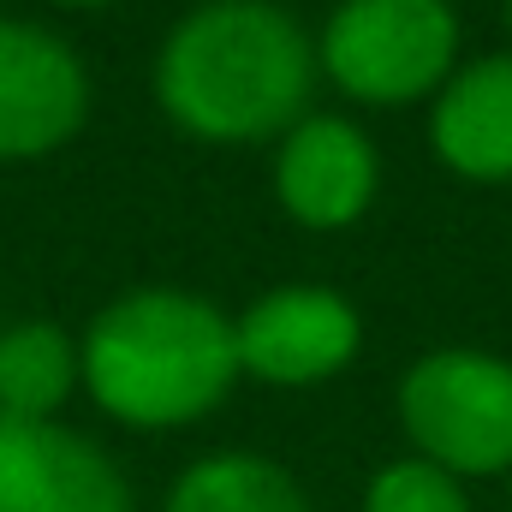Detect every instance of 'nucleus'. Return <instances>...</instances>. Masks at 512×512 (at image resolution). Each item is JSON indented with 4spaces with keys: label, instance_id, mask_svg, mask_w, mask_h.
Instances as JSON below:
<instances>
[{
    "label": "nucleus",
    "instance_id": "1",
    "mask_svg": "<svg viewBox=\"0 0 512 512\" xmlns=\"http://www.w3.org/2000/svg\"><path fill=\"white\" fill-rule=\"evenodd\" d=\"M316 60L292 12L268 0H209L173 24L155 60L161 108L197 137L245 143L304 114Z\"/></svg>",
    "mask_w": 512,
    "mask_h": 512
},
{
    "label": "nucleus",
    "instance_id": "2",
    "mask_svg": "<svg viewBox=\"0 0 512 512\" xmlns=\"http://www.w3.org/2000/svg\"><path fill=\"white\" fill-rule=\"evenodd\" d=\"M78 376L90 399L131 429L191 423L215 411L239 376L233 322L197 292L143 286L90 322L78 346Z\"/></svg>",
    "mask_w": 512,
    "mask_h": 512
},
{
    "label": "nucleus",
    "instance_id": "3",
    "mask_svg": "<svg viewBox=\"0 0 512 512\" xmlns=\"http://www.w3.org/2000/svg\"><path fill=\"white\" fill-rule=\"evenodd\" d=\"M405 435L447 477H495L512 465V364L489 352H429L399 387Z\"/></svg>",
    "mask_w": 512,
    "mask_h": 512
},
{
    "label": "nucleus",
    "instance_id": "4",
    "mask_svg": "<svg viewBox=\"0 0 512 512\" xmlns=\"http://www.w3.org/2000/svg\"><path fill=\"white\" fill-rule=\"evenodd\" d=\"M459 24L447 0H346L328 18L322 66L358 102H417L453 66Z\"/></svg>",
    "mask_w": 512,
    "mask_h": 512
},
{
    "label": "nucleus",
    "instance_id": "5",
    "mask_svg": "<svg viewBox=\"0 0 512 512\" xmlns=\"http://www.w3.org/2000/svg\"><path fill=\"white\" fill-rule=\"evenodd\" d=\"M90 114L84 60L42 24L0 18V161L60 149Z\"/></svg>",
    "mask_w": 512,
    "mask_h": 512
},
{
    "label": "nucleus",
    "instance_id": "6",
    "mask_svg": "<svg viewBox=\"0 0 512 512\" xmlns=\"http://www.w3.org/2000/svg\"><path fill=\"white\" fill-rule=\"evenodd\" d=\"M0 512H131V495L78 429L0 411Z\"/></svg>",
    "mask_w": 512,
    "mask_h": 512
},
{
    "label": "nucleus",
    "instance_id": "7",
    "mask_svg": "<svg viewBox=\"0 0 512 512\" xmlns=\"http://www.w3.org/2000/svg\"><path fill=\"white\" fill-rule=\"evenodd\" d=\"M233 346H239V370L280 387H310L352 364L358 310L328 286H280L239 316Z\"/></svg>",
    "mask_w": 512,
    "mask_h": 512
},
{
    "label": "nucleus",
    "instance_id": "8",
    "mask_svg": "<svg viewBox=\"0 0 512 512\" xmlns=\"http://www.w3.org/2000/svg\"><path fill=\"white\" fill-rule=\"evenodd\" d=\"M280 203L292 209V221L304 227H352L370 197H376V149L370 137L346 120H298L280 143V167H274Z\"/></svg>",
    "mask_w": 512,
    "mask_h": 512
},
{
    "label": "nucleus",
    "instance_id": "9",
    "mask_svg": "<svg viewBox=\"0 0 512 512\" xmlns=\"http://www.w3.org/2000/svg\"><path fill=\"white\" fill-rule=\"evenodd\" d=\"M435 149L465 179H512V54L471 60L435 102Z\"/></svg>",
    "mask_w": 512,
    "mask_h": 512
},
{
    "label": "nucleus",
    "instance_id": "10",
    "mask_svg": "<svg viewBox=\"0 0 512 512\" xmlns=\"http://www.w3.org/2000/svg\"><path fill=\"white\" fill-rule=\"evenodd\" d=\"M78 376V346L54 322H18L0 334V411L54 423V411L72 399Z\"/></svg>",
    "mask_w": 512,
    "mask_h": 512
},
{
    "label": "nucleus",
    "instance_id": "11",
    "mask_svg": "<svg viewBox=\"0 0 512 512\" xmlns=\"http://www.w3.org/2000/svg\"><path fill=\"white\" fill-rule=\"evenodd\" d=\"M167 512H310V507H304L298 483L280 465L251 459V453H227V459L191 465L173 483Z\"/></svg>",
    "mask_w": 512,
    "mask_h": 512
},
{
    "label": "nucleus",
    "instance_id": "12",
    "mask_svg": "<svg viewBox=\"0 0 512 512\" xmlns=\"http://www.w3.org/2000/svg\"><path fill=\"white\" fill-rule=\"evenodd\" d=\"M364 512H471L459 495V477H447L429 459H399L370 483Z\"/></svg>",
    "mask_w": 512,
    "mask_h": 512
},
{
    "label": "nucleus",
    "instance_id": "13",
    "mask_svg": "<svg viewBox=\"0 0 512 512\" xmlns=\"http://www.w3.org/2000/svg\"><path fill=\"white\" fill-rule=\"evenodd\" d=\"M60 6H102V0H60Z\"/></svg>",
    "mask_w": 512,
    "mask_h": 512
}]
</instances>
